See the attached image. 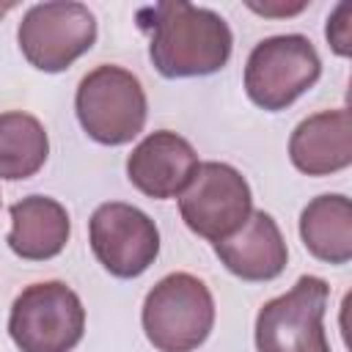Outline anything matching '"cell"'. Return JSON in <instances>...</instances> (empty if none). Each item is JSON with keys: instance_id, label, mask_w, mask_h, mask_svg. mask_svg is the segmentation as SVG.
I'll return each mask as SVG.
<instances>
[{"instance_id": "6da1fadb", "label": "cell", "mask_w": 352, "mask_h": 352, "mask_svg": "<svg viewBox=\"0 0 352 352\" xmlns=\"http://www.w3.org/2000/svg\"><path fill=\"white\" fill-rule=\"evenodd\" d=\"M138 25L148 33V58L162 77L214 74L231 58V28L212 8L157 3L138 11Z\"/></svg>"}, {"instance_id": "52a82bcc", "label": "cell", "mask_w": 352, "mask_h": 352, "mask_svg": "<svg viewBox=\"0 0 352 352\" xmlns=\"http://www.w3.org/2000/svg\"><path fill=\"white\" fill-rule=\"evenodd\" d=\"M22 55L38 72H63L96 41V19L82 3L30 6L16 28Z\"/></svg>"}, {"instance_id": "30bf717a", "label": "cell", "mask_w": 352, "mask_h": 352, "mask_svg": "<svg viewBox=\"0 0 352 352\" xmlns=\"http://www.w3.org/2000/svg\"><path fill=\"white\" fill-rule=\"evenodd\" d=\"M198 170L195 148L176 132L160 129L143 138L126 157L129 182L148 198H173L190 184Z\"/></svg>"}, {"instance_id": "7c38bea8", "label": "cell", "mask_w": 352, "mask_h": 352, "mask_svg": "<svg viewBox=\"0 0 352 352\" xmlns=\"http://www.w3.org/2000/svg\"><path fill=\"white\" fill-rule=\"evenodd\" d=\"M289 157L300 173L330 176L352 162V116L346 107L322 110L297 124Z\"/></svg>"}, {"instance_id": "4fadbf2b", "label": "cell", "mask_w": 352, "mask_h": 352, "mask_svg": "<svg viewBox=\"0 0 352 352\" xmlns=\"http://www.w3.org/2000/svg\"><path fill=\"white\" fill-rule=\"evenodd\" d=\"M72 234L66 209L47 195H28L11 206L8 248L28 261L55 258Z\"/></svg>"}, {"instance_id": "8992f818", "label": "cell", "mask_w": 352, "mask_h": 352, "mask_svg": "<svg viewBox=\"0 0 352 352\" xmlns=\"http://www.w3.org/2000/svg\"><path fill=\"white\" fill-rule=\"evenodd\" d=\"M330 286L316 275H302L286 294L267 300L256 316L258 352H333L324 336V308Z\"/></svg>"}, {"instance_id": "3957f363", "label": "cell", "mask_w": 352, "mask_h": 352, "mask_svg": "<svg viewBox=\"0 0 352 352\" xmlns=\"http://www.w3.org/2000/svg\"><path fill=\"white\" fill-rule=\"evenodd\" d=\"M74 107L88 138L102 146H124L140 135L148 102L132 72L104 63L80 80Z\"/></svg>"}, {"instance_id": "ba28073f", "label": "cell", "mask_w": 352, "mask_h": 352, "mask_svg": "<svg viewBox=\"0 0 352 352\" xmlns=\"http://www.w3.org/2000/svg\"><path fill=\"white\" fill-rule=\"evenodd\" d=\"M179 212L187 228L204 239L220 242L231 236L253 212L245 176L226 162H201L190 184L182 190Z\"/></svg>"}, {"instance_id": "8fae6325", "label": "cell", "mask_w": 352, "mask_h": 352, "mask_svg": "<svg viewBox=\"0 0 352 352\" xmlns=\"http://www.w3.org/2000/svg\"><path fill=\"white\" fill-rule=\"evenodd\" d=\"M217 258L242 280H272L286 270V242L267 212H250L242 228L214 242Z\"/></svg>"}, {"instance_id": "5b68a950", "label": "cell", "mask_w": 352, "mask_h": 352, "mask_svg": "<svg viewBox=\"0 0 352 352\" xmlns=\"http://www.w3.org/2000/svg\"><path fill=\"white\" fill-rule=\"evenodd\" d=\"M322 74L314 44L300 33L270 36L253 47L245 63V91L253 104L278 113L297 102Z\"/></svg>"}, {"instance_id": "e0dca14e", "label": "cell", "mask_w": 352, "mask_h": 352, "mask_svg": "<svg viewBox=\"0 0 352 352\" xmlns=\"http://www.w3.org/2000/svg\"><path fill=\"white\" fill-rule=\"evenodd\" d=\"M250 8L264 14V16H289V14H300L305 8V3H297V6H267V3L264 6H253L250 3Z\"/></svg>"}, {"instance_id": "7a4b0ae2", "label": "cell", "mask_w": 352, "mask_h": 352, "mask_svg": "<svg viewBox=\"0 0 352 352\" xmlns=\"http://www.w3.org/2000/svg\"><path fill=\"white\" fill-rule=\"evenodd\" d=\"M214 324V300L209 286L190 272L165 275L143 302L146 338L160 352L198 349Z\"/></svg>"}, {"instance_id": "277c9868", "label": "cell", "mask_w": 352, "mask_h": 352, "mask_svg": "<svg viewBox=\"0 0 352 352\" xmlns=\"http://www.w3.org/2000/svg\"><path fill=\"white\" fill-rule=\"evenodd\" d=\"M8 333L22 352H72L85 333V308L60 280L33 283L11 305Z\"/></svg>"}, {"instance_id": "2e32d148", "label": "cell", "mask_w": 352, "mask_h": 352, "mask_svg": "<svg viewBox=\"0 0 352 352\" xmlns=\"http://www.w3.org/2000/svg\"><path fill=\"white\" fill-rule=\"evenodd\" d=\"M330 47L336 55L346 58L352 52V6L349 3H338L336 11L327 19V30H324Z\"/></svg>"}, {"instance_id": "9c48e42d", "label": "cell", "mask_w": 352, "mask_h": 352, "mask_svg": "<svg viewBox=\"0 0 352 352\" xmlns=\"http://www.w3.org/2000/svg\"><path fill=\"white\" fill-rule=\"evenodd\" d=\"M88 234L94 256L116 278L143 275L160 253V231L154 220L132 204L110 201L96 206Z\"/></svg>"}, {"instance_id": "5bb4252c", "label": "cell", "mask_w": 352, "mask_h": 352, "mask_svg": "<svg viewBox=\"0 0 352 352\" xmlns=\"http://www.w3.org/2000/svg\"><path fill=\"white\" fill-rule=\"evenodd\" d=\"M300 236L311 256L327 264L352 258V204L346 195H319L300 214Z\"/></svg>"}, {"instance_id": "9a60e30c", "label": "cell", "mask_w": 352, "mask_h": 352, "mask_svg": "<svg viewBox=\"0 0 352 352\" xmlns=\"http://www.w3.org/2000/svg\"><path fill=\"white\" fill-rule=\"evenodd\" d=\"M50 138L30 113H0V179H30L47 162Z\"/></svg>"}]
</instances>
